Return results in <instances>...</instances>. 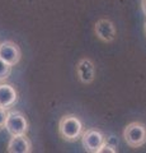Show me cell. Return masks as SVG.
Listing matches in <instances>:
<instances>
[{
  "instance_id": "obj_1",
  "label": "cell",
  "mask_w": 146,
  "mask_h": 153,
  "mask_svg": "<svg viewBox=\"0 0 146 153\" xmlns=\"http://www.w3.org/2000/svg\"><path fill=\"white\" fill-rule=\"evenodd\" d=\"M59 133L64 140L76 142L78 139H81L84 133L83 121L74 114L64 115L59 121Z\"/></svg>"
},
{
  "instance_id": "obj_2",
  "label": "cell",
  "mask_w": 146,
  "mask_h": 153,
  "mask_svg": "<svg viewBox=\"0 0 146 153\" xmlns=\"http://www.w3.org/2000/svg\"><path fill=\"white\" fill-rule=\"evenodd\" d=\"M123 138L131 148L142 147L146 143V125L140 121L130 123L123 130Z\"/></svg>"
},
{
  "instance_id": "obj_3",
  "label": "cell",
  "mask_w": 146,
  "mask_h": 153,
  "mask_svg": "<svg viewBox=\"0 0 146 153\" xmlns=\"http://www.w3.org/2000/svg\"><path fill=\"white\" fill-rule=\"evenodd\" d=\"M107 142L106 135L102 130L97 128H90L84 130L81 135V143L83 147L87 152L90 153H98V151L103 147V144Z\"/></svg>"
},
{
  "instance_id": "obj_4",
  "label": "cell",
  "mask_w": 146,
  "mask_h": 153,
  "mask_svg": "<svg viewBox=\"0 0 146 153\" xmlns=\"http://www.w3.org/2000/svg\"><path fill=\"white\" fill-rule=\"evenodd\" d=\"M29 124L24 114L21 111H8V117L5 123V130L10 135H19V134H27Z\"/></svg>"
},
{
  "instance_id": "obj_5",
  "label": "cell",
  "mask_w": 146,
  "mask_h": 153,
  "mask_svg": "<svg viewBox=\"0 0 146 153\" xmlns=\"http://www.w3.org/2000/svg\"><path fill=\"white\" fill-rule=\"evenodd\" d=\"M94 33H95V36L101 41L107 42V44L114 41L116 35H117L116 27L113 25V22L107 18H101L95 22V25H94Z\"/></svg>"
},
{
  "instance_id": "obj_6",
  "label": "cell",
  "mask_w": 146,
  "mask_h": 153,
  "mask_svg": "<svg viewBox=\"0 0 146 153\" xmlns=\"http://www.w3.org/2000/svg\"><path fill=\"white\" fill-rule=\"evenodd\" d=\"M76 75L78 79L83 84H90L95 79V65L89 57H83L76 64Z\"/></svg>"
},
{
  "instance_id": "obj_7",
  "label": "cell",
  "mask_w": 146,
  "mask_h": 153,
  "mask_svg": "<svg viewBox=\"0 0 146 153\" xmlns=\"http://www.w3.org/2000/svg\"><path fill=\"white\" fill-rule=\"evenodd\" d=\"M0 57L12 66H15L21 61V47L13 41H3L0 44Z\"/></svg>"
},
{
  "instance_id": "obj_8",
  "label": "cell",
  "mask_w": 146,
  "mask_h": 153,
  "mask_svg": "<svg viewBox=\"0 0 146 153\" xmlns=\"http://www.w3.org/2000/svg\"><path fill=\"white\" fill-rule=\"evenodd\" d=\"M7 151L9 153H31L32 142L26 134L12 135V138L8 142Z\"/></svg>"
},
{
  "instance_id": "obj_9",
  "label": "cell",
  "mask_w": 146,
  "mask_h": 153,
  "mask_svg": "<svg viewBox=\"0 0 146 153\" xmlns=\"http://www.w3.org/2000/svg\"><path fill=\"white\" fill-rule=\"evenodd\" d=\"M18 102V92L12 84L0 82V107L10 110Z\"/></svg>"
},
{
  "instance_id": "obj_10",
  "label": "cell",
  "mask_w": 146,
  "mask_h": 153,
  "mask_svg": "<svg viewBox=\"0 0 146 153\" xmlns=\"http://www.w3.org/2000/svg\"><path fill=\"white\" fill-rule=\"evenodd\" d=\"M12 68L10 64H8L7 61H4L0 57V82H5V80L10 76L12 74Z\"/></svg>"
},
{
  "instance_id": "obj_11",
  "label": "cell",
  "mask_w": 146,
  "mask_h": 153,
  "mask_svg": "<svg viewBox=\"0 0 146 153\" xmlns=\"http://www.w3.org/2000/svg\"><path fill=\"white\" fill-rule=\"evenodd\" d=\"M116 152H117L116 146L109 144L108 142H106L104 144H103V147L101 148L99 151H98V153H116Z\"/></svg>"
},
{
  "instance_id": "obj_12",
  "label": "cell",
  "mask_w": 146,
  "mask_h": 153,
  "mask_svg": "<svg viewBox=\"0 0 146 153\" xmlns=\"http://www.w3.org/2000/svg\"><path fill=\"white\" fill-rule=\"evenodd\" d=\"M7 117H8V110L3 108V107H0V130L5 128Z\"/></svg>"
},
{
  "instance_id": "obj_13",
  "label": "cell",
  "mask_w": 146,
  "mask_h": 153,
  "mask_svg": "<svg viewBox=\"0 0 146 153\" xmlns=\"http://www.w3.org/2000/svg\"><path fill=\"white\" fill-rule=\"evenodd\" d=\"M141 9H142V12L146 16V0H141Z\"/></svg>"
},
{
  "instance_id": "obj_14",
  "label": "cell",
  "mask_w": 146,
  "mask_h": 153,
  "mask_svg": "<svg viewBox=\"0 0 146 153\" xmlns=\"http://www.w3.org/2000/svg\"><path fill=\"white\" fill-rule=\"evenodd\" d=\"M145 33H146V22H145Z\"/></svg>"
}]
</instances>
